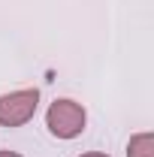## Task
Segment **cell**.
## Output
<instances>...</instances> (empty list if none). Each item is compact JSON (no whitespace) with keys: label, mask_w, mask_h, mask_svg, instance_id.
Returning <instances> with one entry per match:
<instances>
[{"label":"cell","mask_w":154,"mask_h":157,"mask_svg":"<svg viewBox=\"0 0 154 157\" xmlns=\"http://www.w3.org/2000/svg\"><path fill=\"white\" fill-rule=\"evenodd\" d=\"M85 121H88L85 109L73 100H55L45 112V124H48L52 136L58 139H76L85 130Z\"/></svg>","instance_id":"6da1fadb"},{"label":"cell","mask_w":154,"mask_h":157,"mask_svg":"<svg viewBox=\"0 0 154 157\" xmlns=\"http://www.w3.org/2000/svg\"><path fill=\"white\" fill-rule=\"evenodd\" d=\"M39 106V91L27 88V91H12L0 97V124L3 127H21L37 115Z\"/></svg>","instance_id":"7a4b0ae2"},{"label":"cell","mask_w":154,"mask_h":157,"mask_svg":"<svg viewBox=\"0 0 154 157\" xmlns=\"http://www.w3.org/2000/svg\"><path fill=\"white\" fill-rule=\"evenodd\" d=\"M127 157H154V136L151 133H139L127 145Z\"/></svg>","instance_id":"3957f363"},{"label":"cell","mask_w":154,"mask_h":157,"mask_svg":"<svg viewBox=\"0 0 154 157\" xmlns=\"http://www.w3.org/2000/svg\"><path fill=\"white\" fill-rule=\"evenodd\" d=\"M0 157H21V154H15V151H0Z\"/></svg>","instance_id":"277c9868"},{"label":"cell","mask_w":154,"mask_h":157,"mask_svg":"<svg viewBox=\"0 0 154 157\" xmlns=\"http://www.w3.org/2000/svg\"><path fill=\"white\" fill-rule=\"evenodd\" d=\"M82 157H109V154H97V151H91V154H82Z\"/></svg>","instance_id":"5b68a950"}]
</instances>
